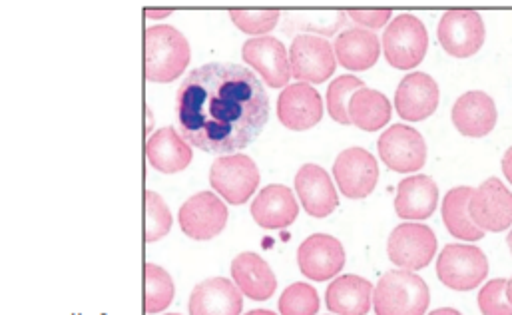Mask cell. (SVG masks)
I'll return each mask as SVG.
<instances>
[{"label": "cell", "mask_w": 512, "mask_h": 315, "mask_svg": "<svg viewBox=\"0 0 512 315\" xmlns=\"http://www.w3.org/2000/svg\"><path fill=\"white\" fill-rule=\"evenodd\" d=\"M232 276L244 296L256 302L269 300L277 290V280L267 262L254 252H244L232 262Z\"/></svg>", "instance_id": "obj_25"}, {"label": "cell", "mask_w": 512, "mask_h": 315, "mask_svg": "<svg viewBox=\"0 0 512 315\" xmlns=\"http://www.w3.org/2000/svg\"><path fill=\"white\" fill-rule=\"evenodd\" d=\"M166 315H180V314H166Z\"/></svg>", "instance_id": "obj_42"}, {"label": "cell", "mask_w": 512, "mask_h": 315, "mask_svg": "<svg viewBox=\"0 0 512 315\" xmlns=\"http://www.w3.org/2000/svg\"><path fill=\"white\" fill-rule=\"evenodd\" d=\"M333 178L343 196L351 200L367 198L379 180L377 160L365 148L343 150L333 164Z\"/></svg>", "instance_id": "obj_12"}, {"label": "cell", "mask_w": 512, "mask_h": 315, "mask_svg": "<svg viewBox=\"0 0 512 315\" xmlns=\"http://www.w3.org/2000/svg\"><path fill=\"white\" fill-rule=\"evenodd\" d=\"M385 60L399 70L419 66L429 48V34L425 24L415 14H399L383 34Z\"/></svg>", "instance_id": "obj_4"}, {"label": "cell", "mask_w": 512, "mask_h": 315, "mask_svg": "<svg viewBox=\"0 0 512 315\" xmlns=\"http://www.w3.org/2000/svg\"><path fill=\"white\" fill-rule=\"evenodd\" d=\"M473 196V188L459 186L453 188L443 200V222L451 236L465 242H479L485 238V232L477 228L469 214V202Z\"/></svg>", "instance_id": "obj_27"}, {"label": "cell", "mask_w": 512, "mask_h": 315, "mask_svg": "<svg viewBox=\"0 0 512 315\" xmlns=\"http://www.w3.org/2000/svg\"><path fill=\"white\" fill-rule=\"evenodd\" d=\"M363 88V80L351 74L337 76L327 90V110L337 124L349 126V102L357 90Z\"/></svg>", "instance_id": "obj_31"}, {"label": "cell", "mask_w": 512, "mask_h": 315, "mask_svg": "<svg viewBox=\"0 0 512 315\" xmlns=\"http://www.w3.org/2000/svg\"><path fill=\"white\" fill-rule=\"evenodd\" d=\"M192 50L186 36L168 24L144 32V76L150 82H174L190 64Z\"/></svg>", "instance_id": "obj_2"}, {"label": "cell", "mask_w": 512, "mask_h": 315, "mask_svg": "<svg viewBox=\"0 0 512 315\" xmlns=\"http://www.w3.org/2000/svg\"><path fill=\"white\" fill-rule=\"evenodd\" d=\"M439 42L447 54L469 58L485 44V22L477 10H449L439 22Z\"/></svg>", "instance_id": "obj_9"}, {"label": "cell", "mask_w": 512, "mask_h": 315, "mask_svg": "<svg viewBox=\"0 0 512 315\" xmlns=\"http://www.w3.org/2000/svg\"><path fill=\"white\" fill-rule=\"evenodd\" d=\"M259 180L256 162L244 154L220 156L210 170L212 188L234 206H242L254 196Z\"/></svg>", "instance_id": "obj_6"}, {"label": "cell", "mask_w": 512, "mask_h": 315, "mask_svg": "<svg viewBox=\"0 0 512 315\" xmlns=\"http://www.w3.org/2000/svg\"><path fill=\"white\" fill-rule=\"evenodd\" d=\"M503 172H505L507 180L512 184V146L505 152V156H503Z\"/></svg>", "instance_id": "obj_37"}, {"label": "cell", "mask_w": 512, "mask_h": 315, "mask_svg": "<svg viewBox=\"0 0 512 315\" xmlns=\"http://www.w3.org/2000/svg\"><path fill=\"white\" fill-rule=\"evenodd\" d=\"M174 302V282L170 274L156 266H144V312L160 314Z\"/></svg>", "instance_id": "obj_29"}, {"label": "cell", "mask_w": 512, "mask_h": 315, "mask_svg": "<svg viewBox=\"0 0 512 315\" xmlns=\"http://www.w3.org/2000/svg\"><path fill=\"white\" fill-rule=\"evenodd\" d=\"M509 280H493L483 286L479 294V310L483 315H512V306L507 298Z\"/></svg>", "instance_id": "obj_34"}, {"label": "cell", "mask_w": 512, "mask_h": 315, "mask_svg": "<svg viewBox=\"0 0 512 315\" xmlns=\"http://www.w3.org/2000/svg\"><path fill=\"white\" fill-rule=\"evenodd\" d=\"M244 60L271 88H283L291 78V64L285 46L273 36H257L244 44Z\"/></svg>", "instance_id": "obj_17"}, {"label": "cell", "mask_w": 512, "mask_h": 315, "mask_svg": "<svg viewBox=\"0 0 512 315\" xmlns=\"http://www.w3.org/2000/svg\"><path fill=\"white\" fill-rule=\"evenodd\" d=\"M439 106V84L425 72L407 74L395 92L397 114L407 122H421Z\"/></svg>", "instance_id": "obj_16"}, {"label": "cell", "mask_w": 512, "mask_h": 315, "mask_svg": "<svg viewBox=\"0 0 512 315\" xmlns=\"http://www.w3.org/2000/svg\"><path fill=\"white\" fill-rule=\"evenodd\" d=\"M299 272L313 282L335 278L345 266L343 244L327 234L309 236L297 250Z\"/></svg>", "instance_id": "obj_14"}, {"label": "cell", "mask_w": 512, "mask_h": 315, "mask_svg": "<svg viewBox=\"0 0 512 315\" xmlns=\"http://www.w3.org/2000/svg\"><path fill=\"white\" fill-rule=\"evenodd\" d=\"M387 254L389 260L401 270H423L433 262L437 254V236L425 224H401L389 236Z\"/></svg>", "instance_id": "obj_7"}, {"label": "cell", "mask_w": 512, "mask_h": 315, "mask_svg": "<svg viewBox=\"0 0 512 315\" xmlns=\"http://www.w3.org/2000/svg\"><path fill=\"white\" fill-rule=\"evenodd\" d=\"M230 16L234 20V24L246 32V34H254V36H263L269 30L275 28L277 20H279V12L277 10H230Z\"/></svg>", "instance_id": "obj_33"}, {"label": "cell", "mask_w": 512, "mask_h": 315, "mask_svg": "<svg viewBox=\"0 0 512 315\" xmlns=\"http://www.w3.org/2000/svg\"><path fill=\"white\" fill-rule=\"evenodd\" d=\"M144 242L152 244L166 238L172 230V212L164 198L152 190L144 192Z\"/></svg>", "instance_id": "obj_30"}, {"label": "cell", "mask_w": 512, "mask_h": 315, "mask_svg": "<svg viewBox=\"0 0 512 315\" xmlns=\"http://www.w3.org/2000/svg\"><path fill=\"white\" fill-rule=\"evenodd\" d=\"M377 148L381 160L393 172H419L427 162V144L421 132L405 124H395L385 130L377 142Z\"/></svg>", "instance_id": "obj_10"}, {"label": "cell", "mask_w": 512, "mask_h": 315, "mask_svg": "<svg viewBox=\"0 0 512 315\" xmlns=\"http://www.w3.org/2000/svg\"><path fill=\"white\" fill-rule=\"evenodd\" d=\"M228 208L214 192H200L186 200L180 208V228L182 232L198 242L214 240L228 226Z\"/></svg>", "instance_id": "obj_11"}, {"label": "cell", "mask_w": 512, "mask_h": 315, "mask_svg": "<svg viewBox=\"0 0 512 315\" xmlns=\"http://www.w3.org/2000/svg\"><path fill=\"white\" fill-rule=\"evenodd\" d=\"M507 244H509V248H511V254H512V230H511V234H509V236H507Z\"/></svg>", "instance_id": "obj_41"}, {"label": "cell", "mask_w": 512, "mask_h": 315, "mask_svg": "<svg viewBox=\"0 0 512 315\" xmlns=\"http://www.w3.org/2000/svg\"><path fill=\"white\" fill-rule=\"evenodd\" d=\"M333 50L337 62L343 68L361 72L375 66L381 54V42L373 30L347 28L337 36Z\"/></svg>", "instance_id": "obj_24"}, {"label": "cell", "mask_w": 512, "mask_h": 315, "mask_svg": "<svg viewBox=\"0 0 512 315\" xmlns=\"http://www.w3.org/2000/svg\"><path fill=\"white\" fill-rule=\"evenodd\" d=\"M349 18L353 22H357L359 26L363 28H383L389 20H391V10L389 8H375V10H363V8H353V10H347Z\"/></svg>", "instance_id": "obj_35"}, {"label": "cell", "mask_w": 512, "mask_h": 315, "mask_svg": "<svg viewBox=\"0 0 512 315\" xmlns=\"http://www.w3.org/2000/svg\"><path fill=\"white\" fill-rule=\"evenodd\" d=\"M188 310L190 315H242V292L226 278H210L194 288Z\"/></svg>", "instance_id": "obj_20"}, {"label": "cell", "mask_w": 512, "mask_h": 315, "mask_svg": "<svg viewBox=\"0 0 512 315\" xmlns=\"http://www.w3.org/2000/svg\"><path fill=\"white\" fill-rule=\"evenodd\" d=\"M174 10L172 8H146L144 10V16L146 18H166L170 16Z\"/></svg>", "instance_id": "obj_36"}, {"label": "cell", "mask_w": 512, "mask_h": 315, "mask_svg": "<svg viewBox=\"0 0 512 315\" xmlns=\"http://www.w3.org/2000/svg\"><path fill=\"white\" fill-rule=\"evenodd\" d=\"M246 315H275L273 312H269V310H252V312H248Z\"/></svg>", "instance_id": "obj_39"}, {"label": "cell", "mask_w": 512, "mask_h": 315, "mask_svg": "<svg viewBox=\"0 0 512 315\" xmlns=\"http://www.w3.org/2000/svg\"><path fill=\"white\" fill-rule=\"evenodd\" d=\"M373 286L359 276H339L327 288V308L337 315H367L373 304Z\"/></svg>", "instance_id": "obj_26"}, {"label": "cell", "mask_w": 512, "mask_h": 315, "mask_svg": "<svg viewBox=\"0 0 512 315\" xmlns=\"http://www.w3.org/2000/svg\"><path fill=\"white\" fill-rule=\"evenodd\" d=\"M429 315H463L461 312H457V310H453V308H441V310H435L433 314Z\"/></svg>", "instance_id": "obj_38"}, {"label": "cell", "mask_w": 512, "mask_h": 315, "mask_svg": "<svg viewBox=\"0 0 512 315\" xmlns=\"http://www.w3.org/2000/svg\"><path fill=\"white\" fill-rule=\"evenodd\" d=\"M295 192L313 218H327L335 212L339 198L329 174L317 164H305L295 176Z\"/></svg>", "instance_id": "obj_19"}, {"label": "cell", "mask_w": 512, "mask_h": 315, "mask_svg": "<svg viewBox=\"0 0 512 315\" xmlns=\"http://www.w3.org/2000/svg\"><path fill=\"white\" fill-rule=\"evenodd\" d=\"M469 214L483 232H505L512 226L511 190L499 178H489L473 190Z\"/></svg>", "instance_id": "obj_13"}, {"label": "cell", "mask_w": 512, "mask_h": 315, "mask_svg": "<svg viewBox=\"0 0 512 315\" xmlns=\"http://www.w3.org/2000/svg\"><path fill=\"white\" fill-rule=\"evenodd\" d=\"M319 312V296L309 284H291L279 298V314L281 315H317Z\"/></svg>", "instance_id": "obj_32"}, {"label": "cell", "mask_w": 512, "mask_h": 315, "mask_svg": "<svg viewBox=\"0 0 512 315\" xmlns=\"http://www.w3.org/2000/svg\"><path fill=\"white\" fill-rule=\"evenodd\" d=\"M299 204L293 192L283 184H269L257 194L252 204V216L257 226L265 230H283L297 220Z\"/></svg>", "instance_id": "obj_21"}, {"label": "cell", "mask_w": 512, "mask_h": 315, "mask_svg": "<svg viewBox=\"0 0 512 315\" xmlns=\"http://www.w3.org/2000/svg\"><path fill=\"white\" fill-rule=\"evenodd\" d=\"M279 122L295 132L317 126L323 118L321 94L305 82H295L283 88L277 100Z\"/></svg>", "instance_id": "obj_15"}, {"label": "cell", "mask_w": 512, "mask_h": 315, "mask_svg": "<svg viewBox=\"0 0 512 315\" xmlns=\"http://www.w3.org/2000/svg\"><path fill=\"white\" fill-rule=\"evenodd\" d=\"M391 102L387 100L385 94L371 90V88H361L353 94L349 102V120L357 128L365 132H377L391 120Z\"/></svg>", "instance_id": "obj_28"}, {"label": "cell", "mask_w": 512, "mask_h": 315, "mask_svg": "<svg viewBox=\"0 0 512 315\" xmlns=\"http://www.w3.org/2000/svg\"><path fill=\"white\" fill-rule=\"evenodd\" d=\"M453 124L455 128L469 138H483L491 134L497 126L499 112L495 100L481 90L465 92L453 106Z\"/></svg>", "instance_id": "obj_18"}, {"label": "cell", "mask_w": 512, "mask_h": 315, "mask_svg": "<svg viewBox=\"0 0 512 315\" xmlns=\"http://www.w3.org/2000/svg\"><path fill=\"white\" fill-rule=\"evenodd\" d=\"M182 138L210 154L248 148L269 118V98L256 74L232 62H210L192 70L176 96Z\"/></svg>", "instance_id": "obj_1"}, {"label": "cell", "mask_w": 512, "mask_h": 315, "mask_svg": "<svg viewBox=\"0 0 512 315\" xmlns=\"http://www.w3.org/2000/svg\"><path fill=\"white\" fill-rule=\"evenodd\" d=\"M146 156L148 162L162 174L184 172L194 158L192 146L172 126L162 128L148 138Z\"/></svg>", "instance_id": "obj_23"}, {"label": "cell", "mask_w": 512, "mask_h": 315, "mask_svg": "<svg viewBox=\"0 0 512 315\" xmlns=\"http://www.w3.org/2000/svg\"><path fill=\"white\" fill-rule=\"evenodd\" d=\"M437 204L439 188L431 176H411L397 188L395 212L401 220H427L435 214Z\"/></svg>", "instance_id": "obj_22"}, {"label": "cell", "mask_w": 512, "mask_h": 315, "mask_svg": "<svg viewBox=\"0 0 512 315\" xmlns=\"http://www.w3.org/2000/svg\"><path fill=\"white\" fill-rule=\"evenodd\" d=\"M489 274L487 256L465 244H449L437 260L439 280L455 292H471L479 288Z\"/></svg>", "instance_id": "obj_5"}, {"label": "cell", "mask_w": 512, "mask_h": 315, "mask_svg": "<svg viewBox=\"0 0 512 315\" xmlns=\"http://www.w3.org/2000/svg\"><path fill=\"white\" fill-rule=\"evenodd\" d=\"M507 298H509L512 306V278L509 280V284H507Z\"/></svg>", "instance_id": "obj_40"}, {"label": "cell", "mask_w": 512, "mask_h": 315, "mask_svg": "<svg viewBox=\"0 0 512 315\" xmlns=\"http://www.w3.org/2000/svg\"><path fill=\"white\" fill-rule=\"evenodd\" d=\"M429 302L431 294L425 280L409 270L387 272L373 292L377 315H425Z\"/></svg>", "instance_id": "obj_3"}, {"label": "cell", "mask_w": 512, "mask_h": 315, "mask_svg": "<svg viewBox=\"0 0 512 315\" xmlns=\"http://www.w3.org/2000/svg\"><path fill=\"white\" fill-rule=\"evenodd\" d=\"M291 76L305 84H321L335 74L337 58L333 46L313 34H299L289 48Z\"/></svg>", "instance_id": "obj_8"}]
</instances>
